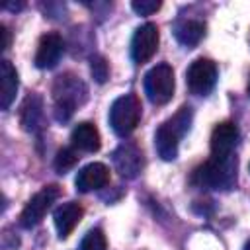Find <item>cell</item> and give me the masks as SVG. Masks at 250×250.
Here are the masks:
<instances>
[{
    "mask_svg": "<svg viewBox=\"0 0 250 250\" xmlns=\"http://www.w3.org/2000/svg\"><path fill=\"white\" fill-rule=\"evenodd\" d=\"M193 111L189 105H182L172 117H168L154 133V146L162 160H174L178 156L180 139L189 131Z\"/></svg>",
    "mask_w": 250,
    "mask_h": 250,
    "instance_id": "6da1fadb",
    "label": "cell"
},
{
    "mask_svg": "<svg viewBox=\"0 0 250 250\" xmlns=\"http://www.w3.org/2000/svg\"><path fill=\"white\" fill-rule=\"evenodd\" d=\"M90 70H92V76L96 78V82H100V84H104L109 76V66H107L105 59L100 57V55L90 59Z\"/></svg>",
    "mask_w": 250,
    "mask_h": 250,
    "instance_id": "ffe728a7",
    "label": "cell"
},
{
    "mask_svg": "<svg viewBox=\"0 0 250 250\" xmlns=\"http://www.w3.org/2000/svg\"><path fill=\"white\" fill-rule=\"evenodd\" d=\"M20 123L29 133H35L43 127V102L39 96L31 94L23 100L20 109Z\"/></svg>",
    "mask_w": 250,
    "mask_h": 250,
    "instance_id": "5bb4252c",
    "label": "cell"
},
{
    "mask_svg": "<svg viewBox=\"0 0 250 250\" xmlns=\"http://www.w3.org/2000/svg\"><path fill=\"white\" fill-rule=\"evenodd\" d=\"M176 39L186 47H195L205 35V23L199 20H182L174 27Z\"/></svg>",
    "mask_w": 250,
    "mask_h": 250,
    "instance_id": "e0dca14e",
    "label": "cell"
},
{
    "mask_svg": "<svg viewBox=\"0 0 250 250\" xmlns=\"http://www.w3.org/2000/svg\"><path fill=\"white\" fill-rule=\"evenodd\" d=\"M70 141H72V146L78 148V150H84V152H96L102 145V139H100V131L96 129L94 123H78L72 133H70Z\"/></svg>",
    "mask_w": 250,
    "mask_h": 250,
    "instance_id": "9a60e30c",
    "label": "cell"
},
{
    "mask_svg": "<svg viewBox=\"0 0 250 250\" xmlns=\"http://www.w3.org/2000/svg\"><path fill=\"white\" fill-rule=\"evenodd\" d=\"M248 96H250V80H248Z\"/></svg>",
    "mask_w": 250,
    "mask_h": 250,
    "instance_id": "cb8c5ba5",
    "label": "cell"
},
{
    "mask_svg": "<svg viewBox=\"0 0 250 250\" xmlns=\"http://www.w3.org/2000/svg\"><path fill=\"white\" fill-rule=\"evenodd\" d=\"M0 35H2V41H0V49L2 51H6L8 47H10V39H12V35H10V29L2 23L0 25Z\"/></svg>",
    "mask_w": 250,
    "mask_h": 250,
    "instance_id": "7402d4cb",
    "label": "cell"
},
{
    "mask_svg": "<svg viewBox=\"0 0 250 250\" xmlns=\"http://www.w3.org/2000/svg\"><path fill=\"white\" fill-rule=\"evenodd\" d=\"M191 182L199 188L211 189H230L236 184V158L230 154L227 158L211 156L199 168H195Z\"/></svg>",
    "mask_w": 250,
    "mask_h": 250,
    "instance_id": "7a4b0ae2",
    "label": "cell"
},
{
    "mask_svg": "<svg viewBox=\"0 0 250 250\" xmlns=\"http://www.w3.org/2000/svg\"><path fill=\"white\" fill-rule=\"evenodd\" d=\"M64 51L62 37L59 33H45L39 39L37 51H35V66L37 68H53L61 61Z\"/></svg>",
    "mask_w": 250,
    "mask_h": 250,
    "instance_id": "9c48e42d",
    "label": "cell"
},
{
    "mask_svg": "<svg viewBox=\"0 0 250 250\" xmlns=\"http://www.w3.org/2000/svg\"><path fill=\"white\" fill-rule=\"evenodd\" d=\"M186 82H188V88L191 94L207 96L217 84L215 62L211 59H195L186 72Z\"/></svg>",
    "mask_w": 250,
    "mask_h": 250,
    "instance_id": "52a82bcc",
    "label": "cell"
},
{
    "mask_svg": "<svg viewBox=\"0 0 250 250\" xmlns=\"http://www.w3.org/2000/svg\"><path fill=\"white\" fill-rule=\"evenodd\" d=\"M86 94H88L86 84L78 76H74L70 72L57 76V80L53 84V100H55L57 119L59 121L70 119V115L74 113V109L84 104Z\"/></svg>",
    "mask_w": 250,
    "mask_h": 250,
    "instance_id": "3957f363",
    "label": "cell"
},
{
    "mask_svg": "<svg viewBox=\"0 0 250 250\" xmlns=\"http://www.w3.org/2000/svg\"><path fill=\"white\" fill-rule=\"evenodd\" d=\"M174 70L170 64L162 62L152 66L146 74H145V92L148 96V100L156 105H164L172 100L174 96Z\"/></svg>",
    "mask_w": 250,
    "mask_h": 250,
    "instance_id": "5b68a950",
    "label": "cell"
},
{
    "mask_svg": "<svg viewBox=\"0 0 250 250\" xmlns=\"http://www.w3.org/2000/svg\"><path fill=\"white\" fill-rule=\"evenodd\" d=\"M74 184H76V189L82 193L102 189L104 186L109 184V168L102 162H92V164L84 166L82 170H78Z\"/></svg>",
    "mask_w": 250,
    "mask_h": 250,
    "instance_id": "7c38bea8",
    "label": "cell"
},
{
    "mask_svg": "<svg viewBox=\"0 0 250 250\" xmlns=\"http://www.w3.org/2000/svg\"><path fill=\"white\" fill-rule=\"evenodd\" d=\"M113 166L123 178H135L143 168V154L135 145L123 143L113 152Z\"/></svg>",
    "mask_w": 250,
    "mask_h": 250,
    "instance_id": "8fae6325",
    "label": "cell"
},
{
    "mask_svg": "<svg viewBox=\"0 0 250 250\" xmlns=\"http://www.w3.org/2000/svg\"><path fill=\"white\" fill-rule=\"evenodd\" d=\"M80 250H107L105 244V236L102 232V229H92L86 232V236L80 242Z\"/></svg>",
    "mask_w": 250,
    "mask_h": 250,
    "instance_id": "ac0fdd59",
    "label": "cell"
},
{
    "mask_svg": "<svg viewBox=\"0 0 250 250\" xmlns=\"http://www.w3.org/2000/svg\"><path fill=\"white\" fill-rule=\"evenodd\" d=\"M244 250H250V238H248V242H246V246H244Z\"/></svg>",
    "mask_w": 250,
    "mask_h": 250,
    "instance_id": "603a6c76",
    "label": "cell"
},
{
    "mask_svg": "<svg viewBox=\"0 0 250 250\" xmlns=\"http://www.w3.org/2000/svg\"><path fill=\"white\" fill-rule=\"evenodd\" d=\"M238 141V129L232 121L219 123L211 133V156L227 158L232 154V148Z\"/></svg>",
    "mask_w": 250,
    "mask_h": 250,
    "instance_id": "30bf717a",
    "label": "cell"
},
{
    "mask_svg": "<svg viewBox=\"0 0 250 250\" xmlns=\"http://www.w3.org/2000/svg\"><path fill=\"white\" fill-rule=\"evenodd\" d=\"M158 41H160V33L158 27L154 23H143L141 27H137L133 39H131V57L137 64H145L146 61L152 59V55L158 49Z\"/></svg>",
    "mask_w": 250,
    "mask_h": 250,
    "instance_id": "ba28073f",
    "label": "cell"
},
{
    "mask_svg": "<svg viewBox=\"0 0 250 250\" xmlns=\"http://www.w3.org/2000/svg\"><path fill=\"white\" fill-rule=\"evenodd\" d=\"M143 105L137 94L119 96L109 107V125L119 137H127L141 121Z\"/></svg>",
    "mask_w": 250,
    "mask_h": 250,
    "instance_id": "277c9868",
    "label": "cell"
},
{
    "mask_svg": "<svg viewBox=\"0 0 250 250\" xmlns=\"http://www.w3.org/2000/svg\"><path fill=\"white\" fill-rule=\"evenodd\" d=\"M16 92H18V72L14 64L4 59L0 62V105L4 111L16 100Z\"/></svg>",
    "mask_w": 250,
    "mask_h": 250,
    "instance_id": "2e32d148",
    "label": "cell"
},
{
    "mask_svg": "<svg viewBox=\"0 0 250 250\" xmlns=\"http://www.w3.org/2000/svg\"><path fill=\"white\" fill-rule=\"evenodd\" d=\"M82 215H84V209L76 201H68V203L59 205L55 209V213H53V219H55V227H57L59 236L61 238H66L74 230V227L80 223Z\"/></svg>",
    "mask_w": 250,
    "mask_h": 250,
    "instance_id": "4fadbf2b",
    "label": "cell"
},
{
    "mask_svg": "<svg viewBox=\"0 0 250 250\" xmlns=\"http://www.w3.org/2000/svg\"><path fill=\"white\" fill-rule=\"evenodd\" d=\"M78 162V154L74 148H61L55 156V168L59 174H64L66 170H70L74 164Z\"/></svg>",
    "mask_w": 250,
    "mask_h": 250,
    "instance_id": "d6986e66",
    "label": "cell"
},
{
    "mask_svg": "<svg viewBox=\"0 0 250 250\" xmlns=\"http://www.w3.org/2000/svg\"><path fill=\"white\" fill-rule=\"evenodd\" d=\"M131 8H133L137 14H141V16H150V14H154L156 10H160V2H158V0H135V2L131 4Z\"/></svg>",
    "mask_w": 250,
    "mask_h": 250,
    "instance_id": "44dd1931",
    "label": "cell"
},
{
    "mask_svg": "<svg viewBox=\"0 0 250 250\" xmlns=\"http://www.w3.org/2000/svg\"><path fill=\"white\" fill-rule=\"evenodd\" d=\"M61 195L59 186H45L41 188L23 207L21 215H20V225L23 229H31L35 225H39L43 221V217L47 215V211L51 209V205L57 201V197Z\"/></svg>",
    "mask_w": 250,
    "mask_h": 250,
    "instance_id": "8992f818",
    "label": "cell"
}]
</instances>
